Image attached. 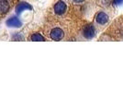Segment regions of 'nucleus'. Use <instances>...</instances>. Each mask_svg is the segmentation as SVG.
I'll use <instances>...</instances> for the list:
<instances>
[{
	"label": "nucleus",
	"mask_w": 123,
	"mask_h": 111,
	"mask_svg": "<svg viewBox=\"0 0 123 111\" xmlns=\"http://www.w3.org/2000/svg\"><path fill=\"white\" fill-rule=\"evenodd\" d=\"M50 36L52 40L54 41H59V40H62L63 36H64V32L63 31L60 29V28H54L52 29L50 32Z\"/></svg>",
	"instance_id": "obj_1"
},
{
	"label": "nucleus",
	"mask_w": 123,
	"mask_h": 111,
	"mask_svg": "<svg viewBox=\"0 0 123 111\" xmlns=\"http://www.w3.org/2000/svg\"><path fill=\"white\" fill-rule=\"evenodd\" d=\"M66 5H65V3L63 2V1H59V2H57L56 4L54 5V7H53V9H54V12L56 13L57 15H62V14H63L65 11H66Z\"/></svg>",
	"instance_id": "obj_2"
},
{
	"label": "nucleus",
	"mask_w": 123,
	"mask_h": 111,
	"mask_svg": "<svg viewBox=\"0 0 123 111\" xmlns=\"http://www.w3.org/2000/svg\"><path fill=\"white\" fill-rule=\"evenodd\" d=\"M83 35L86 39H92L95 36V28L93 25H86L83 30Z\"/></svg>",
	"instance_id": "obj_3"
},
{
	"label": "nucleus",
	"mask_w": 123,
	"mask_h": 111,
	"mask_svg": "<svg viewBox=\"0 0 123 111\" xmlns=\"http://www.w3.org/2000/svg\"><path fill=\"white\" fill-rule=\"evenodd\" d=\"M96 21H97L98 24L104 25L108 21V16L104 12H99L97 15V17H96Z\"/></svg>",
	"instance_id": "obj_4"
},
{
	"label": "nucleus",
	"mask_w": 123,
	"mask_h": 111,
	"mask_svg": "<svg viewBox=\"0 0 123 111\" xmlns=\"http://www.w3.org/2000/svg\"><path fill=\"white\" fill-rule=\"evenodd\" d=\"M9 10V4L7 0H0V14L3 15Z\"/></svg>",
	"instance_id": "obj_5"
},
{
	"label": "nucleus",
	"mask_w": 123,
	"mask_h": 111,
	"mask_svg": "<svg viewBox=\"0 0 123 111\" xmlns=\"http://www.w3.org/2000/svg\"><path fill=\"white\" fill-rule=\"evenodd\" d=\"M31 41H45V38L40 33H33L31 37Z\"/></svg>",
	"instance_id": "obj_6"
},
{
	"label": "nucleus",
	"mask_w": 123,
	"mask_h": 111,
	"mask_svg": "<svg viewBox=\"0 0 123 111\" xmlns=\"http://www.w3.org/2000/svg\"><path fill=\"white\" fill-rule=\"evenodd\" d=\"M7 24L9 25V26H19L20 25V21H18V19H16V18H12V19H10L9 21H7Z\"/></svg>",
	"instance_id": "obj_7"
},
{
	"label": "nucleus",
	"mask_w": 123,
	"mask_h": 111,
	"mask_svg": "<svg viewBox=\"0 0 123 111\" xmlns=\"http://www.w3.org/2000/svg\"><path fill=\"white\" fill-rule=\"evenodd\" d=\"M26 8L30 9V8H31V7H30V6H28L27 4H25V3H24V4H22V5H20L19 7H18V12H20L21 10H24V9H26Z\"/></svg>",
	"instance_id": "obj_8"
},
{
	"label": "nucleus",
	"mask_w": 123,
	"mask_h": 111,
	"mask_svg": "<svg viewBox=\"0 0 123 111\" xmlns=\"http://www.w3.org/2000/svg\"><path fill=\"white\" fill-rule=\"evenodd\" d=\"M121 3H123V0H114V4L116 5H119Z\"/></svg>",
	"instance_id": "obj_9"
},
{
	"label": "nucleus",
	"mask_w": 123,
	"mask_h": 111,
	"mask_svg": "<svg viewBox=\"0 0 123 111\" xmlns=\"http://www.w3.org/2000/svg\"><path fill=\"white\" fill-rule=\"evenodd\" d=\"M103 3H104V5H108L110 2H109V0H103Z\"/></svg>",
	"instance_id": "obj_10"
},
{
	"label": "nucleus",
	"mask_w": 123,
	"mask_h": 111,
	"mask_svg": "<svg viewBox=\"0 0 123 111\" xmlns=\"http://www.w3.org/2000/svg\"><path fill=\"white\" fill-rule=\"evenodd\" d=\"M75 3H81V2H83L84 0H74Z\"/></svg>",
	"instance_id": "obj_11"
}]
</instances>
